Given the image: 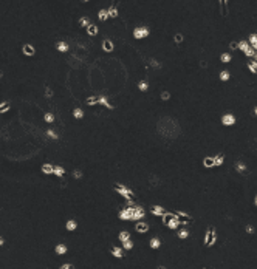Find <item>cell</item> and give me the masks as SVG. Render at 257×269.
<instances>
[{"label": "cell", "instance_id": "6da1fadb", "mask_svg": "<svg viewBox=\"0 0 257 269\" xmlns=\"http://www.w3.org/2000/svg\"><path fill=\"white\" fill-rule=\"evenodd\" d=\"M115 190H116L119 195H122L125 200H129V198L133 200V198H135V193H133V192L130 190V189H127V187H124L122 184H116V186H115Z\"/></svg>", "mask_w": 257, "mask_h": 269}, {"label": "cell", "instance_id": "7a4b0ae2", "mask_svg": "<svg viewBox=\"0 0 257 269\" xmlns=\"http://www.w3.org/2000/svg\"><path fill=\"white\" fill-rule=\"evenodd\" d=\"M149 32H150V30L147 28V26H138V28L133 30V37L141 40V39H146V37L149 36Z\"/></svg>", "mask_w": 257, "mask_h": 269}, {"label": "cell", "instance_id": "3957f363", "mask_svg": "<svg viewBox=\"0 0 257 269\" xmlns=\"http://www.w3.org/2000/svg\"><path fill=\"white\" fill-rule=\"evenodd\" d=\"M215 240H217L215 230L214 229H207V232L205 235V246H212V244L215 243Z\"/></svg>", "mask_w": 257, "mask_h": 269}, {"label": "cell", "instance_id": "277c9868", "mask_svg": "<svg viewBox=\"0 0 257 269\" xmlns=\"http://www.w3.org/2000/svg\"><path fill=\"white\" fill-rule=\"evenodd\" d=\"M222 124L225 125V127H231V125L236 124V116H234V114H231V113L223 114V118H222Z\"/></svg>", "mask_w": 257, "mask_h": 269}, {"label": "cell", "instance_id": "5b68a950", "mask_svg": "<svg viewBox=\"0 0 257 269\" xmlns=\"http://www.w3.org/2000/svg\"><path fill=\"white\" fill-rule=\"evenodd\" d=\"M132 215H133V207L132 206H127L125 209H122L119 212V218L121 220H132Z\"/></svg>", "mask_w": 257, "mask_h": 269}, {"label": "cell", "instance_id": "8992f818", "mask_svg": "<svg viewBox=\"0 0 257 269\" xmlns=\"http://www.w3.org/2000/svg\"><path fill=\"white\" fill-rule=\"evenodd\" d=\"M146 215V212L143 207H133V215H132V220L133 221H139V220H143Z\"/></svg>", "mask_w": 257, "mask_h": 269}, {"label": "cell", "instance_id": "52a82bcc", "mask_svg": "<svg viewBox=\"0 0 257 269\" xmlns=\"http://www.w3.org/2000/svg\"><path fill=\"white\" fill-rule=\"evenodd\" d=\"M22 53L25 54V56H30V57H33L36 54V48L31 45V43H25L23 47H22Z\"/></svg>", "mask_w": 257, "mask_h": 269}, {"label": "cell", "instance_id": "ba28073f", "mask_svg": "<svg viewBox=\"0 0 257 269\" xmlns=\"http://www.w3.org/2000/svg\"><path fill=\"white\" fill-rule=\"evenodd\" d=\"M135 230H136V232H139V234H146L147 230H149V224H147V223H143V221L139 220V223L135 224Z\"/></svg>", "mask_w": 257, "mask_h": 269}, {"label": "cell", "instance_id": "9c48e42d", "mask_svg": "<svg viewBox=\"0 0 257 269\" xmlns=\"http://www.w3.org/2000/svg\"><path fill=\"white\" fill-rule=\"evenodd\" d=\"M178 224H180V220H178V215H175V217H172L171 220H167L166 226H167L169 229H177V227H178Z\"/></svg>", "mask_w": 257, "mask_h": 269}, {"label": "cell", "instance_id": "30bf717a", "mask_svg": "<svg viewBox=\"0 0 257 269\" xmlns=\"http://www.w3.org/2000/svg\"><path fill=\"white\" fill-rule=\"evenodd\" d=\"M177 215H178V218H183V220H180V224H189V223H190V220H192V218H190V217L188 215V213L183 212V210H178Z\"/></svg>", "mask_w": 257, "mask_h": 269}, {"label": "cell", "instance_id": "8fae6325", "mask_svg": "<svg viewBox=\"0 0 257 269\" xmlns=\"http://www.w3.org/2000/svg\"><path fill=\"white\" fill-rule=\"evenodd\" d=\"M102 50L105 51V53H110V51H113V50H115L113 42H112L110 39H104V42H102Z\"/></svg>", "mask_w": 257, "mask_h": 269}, {"label": "cell", "instance_id": "7c38bea8", "mask_svg": "<svg viewBox=\"0 0 257 269\" xmlns=\"http://www.w3.org/2000/svg\"><path fill=\"white\" fill-rule=\"evenodd\" d=\"M85 30H87V34L91 36V37H95L98 32H99V28H98V25H95V23H90Z\"/></svg>", "mask_w": 257, "mask_h": 269}, {"label": "cell", "instance_id": "4fadbf2b", "mask_svg": "<svg viewBox=\"0 0 257 269\" xmlns=\"http://www.w3.org/2000/svg\"><path fill=\"white\" fill-rule=\"evenodd\" d=\"M40 170H42V173H45V175H53V170H54V166H51L50 162H45V164H42V167H40Z\"/></svg>", "mask_w": 257, "mask_h": 269}, {"label": "cell", "instance_id": "5bb4252c", "mask_svg": "<svg viewBox=\"0 0 257 269\" xmlns=\"http://www.w3.org/2000/svg\"><path fill=\"white\" fill-rule=\"evenodd\" d=\"M67 251H68V248L65 244H62V243H59L56 248H54V252H56L57 255H64V254H67Z\"/></svg>", "mask_w": 257, "mask_h": 269}, {"label": "cell", "instance_id": "9a60e30c", "mask_svg": "<svg viewBox=\"0 0 257 269\" xmlns=\"http://www.w3.org/2000/svg\"><path fill=\"white\" fill-rule=\"evenodd\" d=\"M56 50H57L59 53H67V51H68V43H67V42H64V40L57 42V45H56Z\"/></svg>", "mask_w": 257, "mask_h": 269}, {"label": "cell", "instance_id": "2e32d148", "mask_svg": "<svg viewBox=\"0 0 257 269\" xmlns=\"http://www.w3.org/2000/svg\"><path fill=\"white\" fill-rule=\"evenodd\" d=\"M152 215H156V217H163V213H164L166 210L163 209L161 206H152Z\"/></svg>", "mask_w": 257, "mask_h": 269}, {"label": "cell", "instance_id": "e0dca14e", "mask_svg": "<svg viewBox=\"0 0 257 269\" xmlns=\"http://www.w3.org/2000/svg\"><path fill=\"white\" fill-rule=\"evenodd\" d=\"M98 104H101V105L107 107V108H110V110L113 108V105H112L110 102H108V99H107L105 96H101V97H98Z\"/></svg>", "mask_w": 257, "mask_h": 269}, {"label": "cell", "instance_id": "ac0fdd59", "mask_svg": "<svg viewBox=\"0 0 257 269\" xmlns=\"http://www.w3.org/2000/svg\"><path fill=\"white\" fill-rule=\"evenodd\" d=\"M53 173L56 175L57 178H62V177H64V173H65V169H64L62 166H54V170H53Z\"/></svg>", "mask_w": 257, "mask_h": 269}, {"label": "cell", "instance_id": "d6986e66", "mask_svg": "<svg viewBox=\"0 0 257 269\" xmlns=\"http://www.w3.org/2000/svg\"><path fill=\"white\" fill-rule=\"evenodd\" d=\"M65 227H67V230H76V227H78V223L74 221V220H68L67 223H65Z\"/></svg>", "mask_w": 257, "mask_h": 269}, {"label": "cell", "instance_id": "ffe728a7", "mask_svg": "<svg viewBox=\"0 0 257 269\" xmlns=\"http://www.w3.org/2000/svg\"><path fill=\"white\" fill-rule=\"evenodd\" d=\"M98 19H99L101 22H105V20L108 19V13H107V9H99V11H98Z\"/></svg>", "mask_w": 257, "mask_h": 269}, {"label": "cell", "instance_id": "44dd1931", "mask_svg": "<svg viewBox=\"0 0 257 269\" xmlns=\"http://www.w3.org/2000/svg\"><path fill=\"white\" fill-rule=\"evenodd\" d=\"M107 13H108V17H112V19L118 17V9H116V6H113V5L107 9Z\"/></svg>", "mask_w": 257, "mask_h": 269}, {"label": "cell", "instance_id": "7402d4cb", "mask_svg": "<svg viewBox=\"0 0 257 269\" xmlns=\"http://www.w3.org/2000/svg\"><path fill=\"white\" fill-rule=\"evenodd\" d=\"M90 23H91L90 19H88V17H85V16L79 19V26H81V28H87V26H88Z\"/></svg>", "mask_w": 257, "mask_h": 269}, {"label": "cell", "instance_id": "603a6c76", "mask_svg": "<svg viewBox=\"0 0 257 269\" xmlns=\"http://www.w3.org/2000/svg\"><path fill=\"white\" fill-rule=\"evenodd\" d=\"M149 244H150V248H152V249H160L161 241H160V238H152Z\"/></svg>", "mask_w": 257, "mask_h": 269}, {"label": "cell", "instance_id": "cb8c5ba5", "mask_svg": "<svg viewBox=\"0 0 257 269\" xmlns=\"http://www.w3.org/2000/svg\"><path fill=\"white\" fill-rule=\"evenodd\" d=\"M218 3L222 6V14L226 16L228 14V0H218Z\"/></svg>", "mask_w": 257, "mask_h": 269}, {"label": "cell", "instance_id": "d4e9b609", "mask_svg": "<svg viewBox=\"0 0 257 269\" xmlns=\"http://www.w3.org/2000/svg\"><path fill=\"white\" fill-rule=\"evenodd\" d=\"M236 170H237L239 173H243V172H246V166H245V162H242V161L236 162Z\"/></svg>", "mask_w": 257, "mask_h": 269}, {"label": "cell", "instance_id": "484cf974", "mask_svg": "<svg viewBox=\"0 0 257 269\" xmlns=\"http://www.w3.org/2000/svg\"><path fill=\"white\" fill-rule=\"evenodd\" d=\"M112 255L116 258H122V249L121 248H112Z\"/></svg>", "mask_w": 257, "mask_h": 269}, {"label": "cell", "instance_id": "4316f807", "mask_svg": "<svg viewBox=\"0 0 257 269\" xmlns=\"http://www.w3.org/2000/svg\"><path fill=\"white\" fill-rule=\"evenodd\" d=\"M203 166L205 167H214V158H212V156H206L205 161H203Z\"/></svg>", "mask_w": 257, "mask_h": 269}, {"label": "cell", "instance_id": "83f0119b", "mask_svg": "<svg viewBox=\"0 0 257 269\" xmlns=\"http://www.w3.org/2000/svg\"><path fill=\"white\" fill-rule=\"evenodd\" d=\"M248 68L251 73H256L257 74V62L256 60H251V62H248Z\"/></svg>", "mask_w": 257, "mask_h": 269}, {"label": "cell", "instance_id": "f1b7e54d", "mask_svg": "<svg viewBox=\"0 0 257 269\" xmlns=\"http://www.w3.org/2000/svg\"><path fill=\"white\" fill-rule=\"evenodd\" d=\"M220 60H222V64H229V62H231V54L223 53L222 56H220Z\"/></svg>", "mask_w": 257, "mask_h": 269}, {"label": "cell", "instance_id": "f546056e", "mask_svg": "<svg viewBox=\"0 0 257 269\" xmlns=\"http://www.w3.org/2000/svg\"><path fill=\"white\" fill-rule=\"evenodd\" d=\"M249 43H251V47H253L254 50H257V34H251L249 36Z\"/></svg>", "mask_w": 257, "mask_h": 269}, {"label": "cell", "instance_id": "4dcf8cb0", "mask_svg": "<svg viewBox=\"0 0 257 269\" xmlns=\"http://www.w3.org/2000/svg\"><path fill=\"white\" fill-rule=\"evenodd\" d=\"M122 248L127 249V251L133 249V241H132V240H125V241H122Z\"/></svg>", "mask_w": 257, "mask_h": 269}, {"label": "cell", "instance_id": "1f68e13d", "mask_svg": "<svg viewBox=\"0 0 257 269\" xmlns=\"http://www.w3.org/2000/svg\"><path fill=\"white\" fill-rule=\"evenodd\" d=\"M223 162H225V158H223V155L215 156V158H214V167H215V166H217V167H218V166H222Z\"/></svg>", "mask_w": 257, "mask_h": 269}, {"label": "cell", "instance_id": "d6a6232c", "mask_svg": "<svg viewBox=\"0 0 257 269\" xmlns=\"http://www.w3.org/2000/svg\"><path fill=\"white\" fill-rule=\"evenodd\" d=\"M118 238L121 240V241H125V240H130V234L127 232V230H122L121 234L118 235Z\"/></svg>", "mask_w": 257, "mask_h": 269}, {"label": "cell", "instance_id": "836d02e7", "mask_svg": "<svg viewBox=\"0 0 257 269\" xmlns=\"http://www.w3.org/2000/svg\"><path fill=\"white\" fill-rule=\"evenodd\" d=\"M73 116L76 118V119H81V118H84V112L81 108H74L73 110Z\"/></svg>", "mask_w": 257, "mask_h": 269}, {"label": "cell", "instance_id": "e575fe53", "mask_svg": "<svg viewBox=\"0 0 257 269\" xmlns=\"http://www.w3.org/2000/svg\"><path fill=\"white\" fill-rule=\"evenodd\" d=\"M85 104H87V105H96V104H98V97H95V96L87 97V99H85Z\"/></svg>", "mask_w": 257, "mask_h": 269}, {"label": "cell", "instance_id": "d590c367", "mask_svg": "<svg viewBox=\"0 0 257 269\" xmlns=\"http://www.w3.org/2000/svg\"><path fill=\"white\" fill-rule=\"evenodd\" d=\"M45 135H47L50 139H54V141H56V139L59 138V136H57V133H56L54 130H51V128H50V130H47V133H45Z\"/></svg>", "mask_w": 257, "mask_h": 269}, {"label": "cell", "instance_id": "8d00e7d4", "mask_svg": "<svg viewBox=\"0 0 257 269\" xmlns=\"http://www.w3.org/2000/svg\"><path fill=\"white\" fill-rule=\"evenodd\" d=\"M43 119H45L47 124H51V122H54V114H53V113H45Z\"/></svg>", "mask_w": 257, "mask_h": 269}, {"label": "cell", "instance_id": "74e56055", "mask_svg": "<svg viewBox=\"0 0 257 269\" xmlns=\"http://www.w3.org/2000/svg\"><path fill=\"white\" fill-rule=\"evenodd\" d=\"M189 237V232H188V229H181L178 232V238H181V240H186Z\"/></svg>", "mask_w": 257, "mask_h": 269}, {"label": "cell", "instance_id": "f35d334b", "mask_svg": "<svg viewBox=\"0 0 257 269\" xmlns=\"http://www.w3.org/2000/svg\"><path fill=\"white\" fill-rule=\"evenodd\" d=\"M138 88H139L141 91H147V90H149V84H147L146 80H141L139 84H138Z\"/></svg>", "mask_w": 257, "mask_h": 269}, {"label": "cell", "instance_id": "ab89813d", "mask_svg": "<svg viewBox=\"0 0 257 269\" xmlns=\"http://www.w3.org/2000/svg\"><path fill=\"white\" fill-rule=\"evenodd\" d=\"M248 47H249V43H248L246 40H240V42H239V50L245 51V50H246Z\"/></svg>", "mask_w": 257, "mask_h": 269}, {"label": "cell", "instance_id": "60d3db41", "mask_svg": "<svg viewBox=\"0 0 257 269\" xmlns=\"http://www.w3.org/2000/svg\"><path fill=\"white\" fill-rule=\"evenodd\" d=\"M243 53H245V54H246V56H248V57H253V56H254V54H256V51H254V48H253V47H248V48H246V50H245Z\"/></svg>", "mask_w": 257, "mask_h": 269}, {"label": "cell", "instance_id": "b9f144b4", "mask_svg": "<svg viewBox=\"0 0 257 269\" xmlns=\"http://www.w3.org/2000/svg\"><path fill=\"white\" fill-rule=\"evenodd\" d=\"M229 78H231V74H229L228 71H222L220 73V80H228Z\"/></svg>", "mask_w": 257, "mask_h": 269}, {"label": "cell", "instance_id": "7bdbcfd3", "mask_svg": "<svg viewBox=\"0 0 257 269\" xmlns=\"http://www.w3.org/2000/svg\"><path fill=\"white\" fill-rule=\"evenodd\" d=\"M161 99L163 101H169V99H171V93H169V91H163L161 93Z\"/></svg>", "mask_w": 257, "mask_h": 269}, {"label": "cell", "instance_id": "ee69618b", "mask_svg": "<svg viewBox=\"0 0 257 269\" xmlns=\"http://www.w3.org/2000/svg\"><path fill=\"white\" fill-rule=\"evenodd\" d=\"M173 40H175V43H181L183 42V36L181 34H175L173 36Z\"/></svg>", "mask_w": 257, "mask_h": 269}, {"label": "cell", "instance_id": "f6af8a7d", "mask_svg": "<svg viewBox=\"0 0 257 269\" xmlns=\"http://www.w3.org/2000/svg\"><path fill=\"white\" fill-rule=\"evenodd\" d=\"M73 178H76V179L82 178V173H81L79 170H73Z\"/></svg>", "mask_w": 257, "mask_h": 269}, {"label": "cell", "instance_id": "bcb514c9", "mask_svg": "<svg viewBox=\"0 0 257 269\" xmlns=\"http://www.w3.org/2000/svg\"><path fill=\"white\" fill-rule=\"evenodd\" d=\"M61 268H62V269H73L74 266H73V265H70V263H65V265H62Z\"/></svg>", "mask_w": 257, "mask_h": 269}, {"label": "cell", "instance_id": "7dc6e473", "mask_svg": "<svg viewBox=\"0 0 257 269\" xmlns=\"http://www.w3.org/2000/svg\"><path fill=\"white\" fill-rule=\"evenodd\" d=\"M9 105H6V107H3V108H0V114H3V113H6V112H9Z\"/></svg>", "mask_w": 257, "mask_h": 269}, {"label": "cell", "instance_id": "c3c4849f", "mask_svg": "<svg viewBox=\"0 0 257 269\" xmlns=\"http://www.w3.org/2000/svg\"><path fill=\"white\" fill-rule=\"evenodd\" d=\"M231 50H236V48H239V42H231Z\"/></svg>", "mask_w": 257, "mask_h": 269}, {"label": "cell", "instance_id": "681fc988", "mask_svg": "<svg viewBox=\"0 0 257 269\" xmlns=\"http://www.w3.org/2000/svg\"><path fill=\"white\" fill-rule=\"evenodd\" d=\"M45 95H47L48 97H50V96L53 95V91H51V88H50V87H47V90H45Z\"/></svg>", "mask_w": 257, "mask_h": 269}, {"label": "cell", "instance_id": "f907efd6", "mask_svg": "<svg viewBox=\"0 0 257 269\" xmlns=\"http://www.w3.org/2000/svg\"><path fill=\"white\" fill-rule=\"evenodd\" d=\"M152 67H155V68H161V65L156 62V60H152Z\"/></svg>", "mask_w": 257, "mask_h": 269}, {"label": "cell", "instance_id": "816d5d0a", "mask_svg": "<svg viewBox=\"0 0 257 269\" xmlns=\"http://www.w3.org/2000/svg\"><path fill=\"white\" fill-rule=\"evenodd\" d=\"M246 232L248 234H254V227L253 226H246Z\"/></svg>", "mask_w": 257, "mask_h": 269}, {"label": "cell", "instance_id": "f5cc1de1", "mask_svg": "<svg viewBox=\"0 0 257 269\" xmlns=\"http://www.w3.org/2000/svg\"><path fill=\"white\" fill-rule=\"evenodd\" d=\"M6 105H9L6 101H5V102H0V108H3V107H6Z\"/></svg>", "mask_w": 257, "mask_h": 269}, {"label": "cell", "instance_id": "db71d44e", "mask_svg": "<svg viewBox=\"0 0 257 269\" xmlns=\"http://www.w3.org/2000/svg\"><path fill=\"white\" fill-rule=\"evenodd\" d=\"M3 244H5V238L0 237V246H3Z\"/></svg>", "mask_w": 257, "mask_h": 269}, {"label": "cell", "instance_id": "11a10c76", "mask_svg": "<svg viewBox=\"0 0 257 269\" xmlns=\"http://www.w3.org/2000/svg\"><path fill=\"white\" fill-rule=\"evenodd\" d=\"M253 112H254V114L257 116V107H254V110H253Z\"/></svg>", "mask_w": 257, "mask_h": 269}, {"label": "cell", "instance_id": "9f6ffc18", "mask_svg": "<svg viewBox=\"0 0 257 269\" xmlns=\"http://www.w3.org/2000/svg\"><path fill=\"white\" fill-rule=\"evenodd\" d=\"M254 204H256V207H257V195H256V198H254Z\"/></svg>", "mask_w": 257, "mask_h": 269}, {"label": "cell", "instance_id": "6f0895ef", "mask_svg": "<svg viewBox=\"0 0 257 269\" xmlns=\"http://www.w3.org/2000/svg\"><path fill=\"white\" fill-rule=\"evenodd\" d=\"M254 59H256V60H257V53H256V54H254Z\"/></svg>", "mask_w": 257, "mask_h": 269}, {"label": "cell", "instance_id": "680465c9", "mask_svg": "<svg viewBox=\"0 0 257 269\" xmlns=\"http://www.w3.org/2000/svg\"><path fill=\"white\" fill-rule=\"evenodd\" d=\"M2 76H3V74H2V71H0V78H2Z\"/></svg>", "mask_w": 257, "mask_h": 269}, {"label": "cell", "instance_id": "91938a15", "mask_svg": "<svg viewBox=\"0 0 257 269\" xmlns=\"http://www.w3.org/2000/svg\"><path fill=\"white\" fill-rule=\"evenodd\" d=\"M82 2H88V0H82Z\"/></svg>", "mask_w": 257, "mask_h": 269}]
</instances>
